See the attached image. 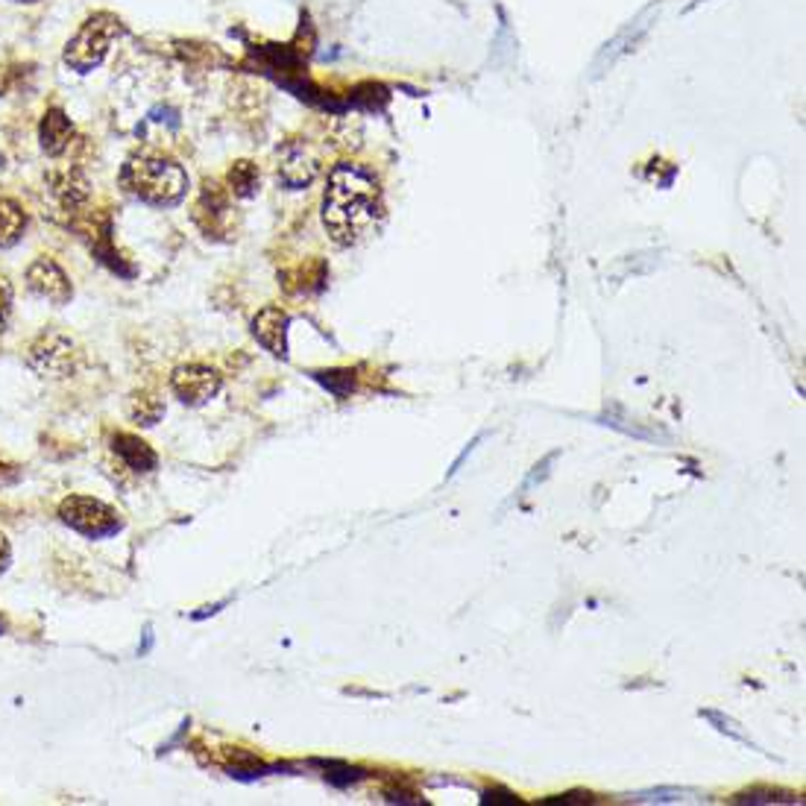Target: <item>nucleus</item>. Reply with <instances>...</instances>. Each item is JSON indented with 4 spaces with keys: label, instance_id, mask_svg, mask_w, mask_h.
I'll use <instances>...</instances> for the list:
<instances>
[{
    "label": "nucleus",
    "instance_id": "obj_1",
    "mask_svg": "<svg viewBox=\"0 0 806 806\" xmlns=\"http://www.w3.org/2000/svg\"><path fill=\"white\" fill-rule=\"evenodd\" d=\"M385 218L378 179L364 165L341 162L332 167L323 191V227L338 246H355Z\"/></svg>",
    "mask_w": 806,
    "mask_h": 806
},
{
    "label": "nucleus",
    "instance_id": "obj_23",
    "mask_svg": "<svg viewBox=\"0 0 806 806\" xmlns=\"http://www.w3.org/2000/svg\"><path fill=\"white\" fill-rule=\"evenodd\" d=\"M3 91H7V70L0 68V95H3Z\"/></svg>",
    "mask_w": 806,
    "mask_h": 806
},
{
    "label": "nucleus",
    "instance_id": "obj_21",
    "mask_svg": "<svg viewBox=\"0 0 806 806\" xmlns=\"http://www.w3.org/2000/svg\"><path fill=\"white\" fill-rule=\"evenodd\" d=\"M739 801H751V804H774V801H790V798H777V792H763V795H760V792H751V795H742Z\"/></svg>",
    "mask_w": 806,
    "mask_h": 806
},
{
    "label": "nucleus",
    "instance_id": "obj_14",
    "mask_svg": "<svg viewBox=\"0 0 806 806\" xmlns=\"http://www.w3.org/2000/svg\"><path fill=\"white\" fill-rule=\"evenodd\" d=\"M126 411H130L132 420L141 422V426H156V422L162 420V413H165V405H162V399H158L156 394L141 390V394L130 396Z\"/></svg>",
    "mask_w": 806,
    "mask_h": 806
},
{
    "label": "nucleus",
    "instance_id": "obj_13",
    "mask_svg": "<svg viewBox=\"0 0 806 806\" xmlns=\"http://www.w3.org/2000/svg\"><path fill=\"white\" fill-rule=\"evenodd\" d=\"M26 229V214L15 200L0 194V250H9L21 241Z\"/></svg>",
    "mask_w": 806,
    "mask_h": 806
},
{
    "label": "nucleus",
    "instance_id": "obj_10",
    "mask_svg": "<svg viewBox=\"0 0 806 806\" xmlns=\"http://www.w3.org/2000/svg\"><path fill=\"white\" fill-rule=\"evenodd\" d=\"M74 141H77V126H74V121L62 112L59 106L47 109L42 123H38V144H42L44 153L51 158H62L70 147H74Z\"/></svg>",
    "mask_w": 806,
    "mask_h": 806
},
{
    "label": "nucleus",
    "instance_id": "obj_12",
    "mask_svg": "<svg viewBox=\"0 0 806 806\" xmlns=\"http://www.w3.org/2000/svg\"><path fill=\"white\" fill-rule=\"evenodd\" d=\"M114 455L121 457L123 464L130 466L132 473H153L158 464V457L156 452L144 443L141 438H135V434H118L114 438Z\"/></svg>",
    "mask_w": 806,
    "mask_h": 806
},
{
    "label": "nucleus",
    "instance_id": "obj_15",
    "mask_svg": "<svg viewBox=\"0 0 806 806\" xmlns=\"http://www.w3.org/2000/svg\"><path fill=\"white\" fill-rule=\"evenodd\" d=\"M258 183H262V176H258V167L253 162H235L229 170V185L238 197H253L258 191Z\"/></svg>",
    "mask_w": 806,
    "mask_h": 806
},
{
    "label": "nucleus",
    "instance_id": "obj_2",
    "mask_svg": "<svg viewBox=\"0 0 806 806\" xmlns=\"http://www.w3.org/2000/svg\"><path fill=\"white\" fill-rule=\"evenodd\" d=\"M123 191L132 194L135 200L156 206V209H170L188 194V174L185 167L170 156L158 153H139L126 158L121 170Z\"/></svg>",
    "mask_w": 806,
    "mask_h": 806
},
{
    "label": "nucleus",
    "instance_id": "obj_9",
    "mask_svg": "<svg viewBox=\"0 0 806 806\" xmlns=\"http://www.w3.org/2000/svg\"><path fill=\"white\" fill-rule=\"evenodd\" d=\"M290 314L279 306L262 308L253 320V338L276 358H288Z\"/></svg>",
    "mask_w": 806,
    "mask_h": 806
},
{
    "label": "nucleus",
    "instance_id": "obj_8",
    "mask_svg": "<svg viewBox=\"0 0 806 806\" xmlns=\"http://www.w3.org/2000/svg\"><path fill=\"white\" fill-rule=\"evenodd\" d=\"M47 191L59 209L79 211L91 197V183L77 165H65L47 174Z\"/></svg>",
    "mask_w": 806,
    "mask_h": 806
},
{
    "label": "nucleus",
    "instance_id": "obj_7",
    "mask_svg": "<svg viewBox=\"0 0 806 806\" xmlns=\"http://www.w3.org/2000/svg\"><path fill=\"white\" fill-rule=\"evenodd\" d=\"M26 288L33 290L35 297L53 302V306H65L74 297V288H70V279L65 276V270L53 258H47V255L35 258L26 267Z\"/></svg>",
    "mask_w": 806,
    "mask_h": 806
},
{
    "label": "nucleus",
    "instance_id": "obj_19",
    "mask_svg": "<svg viewBox=\"0 0 806 806\" xmlns=\"http://www.w3.org/2000/svg\"><path fill=\"white\" fill-rule=\"evenodd\" d=\"M12 299H15L12 281H9L7 276H0V323L12 314Z\"/></svg>",
    "mask_w": 806,
    "mask_h": 806
},
{
    "label": "nucleus",
    "instance_id": "obj_22",
    "mask_svg": "<svg viewBox=\"0 0 806 806\" xmlns=\"http://www.w3.org/2000/svg\"><path fill=\"white\" fill-rule=\"evenodd\" d=\"M9 557H12V552H9L7 537L0 534V572H3V570H7V566H9Z\"/></svg>",
    "mask_w": 806,
    "mask_h": 806
},
{
    "label": "nucleus",
    "instance_id": "obj_16",
    "mask_svg": "<svg viewBox=\"0 0 806 806\" xmlns=\"http://www.w3.org/2000/svg\"><path fill=\"white\" fill-rule=\"evenodd\" d=\"M314 378L325 390H332L334 396H346L355 390V373L352 369H323V373H314Z\"/></svg>",
    "mask_w": 806,
    "mask_h": 806
},
{
    "label": "nucleus",
    "instance_id": "obj_5",
    "mask_svg": "<svg viewBox=\"0 0 806 806\" xmlns=\"http://www.w3.org/2000/svg\"><path fill=\"white\" fill-rule=\"evenodd\" d=\"M26 364L44 378H65L77 367V350L59 332H42L26 350Z\"/></svg>",
    "mask_w": 806,
    "mask_h": 806
},
{
    "label": "nucleus",
    "instance_id": "obj_18",
    "mask_svg": "<svg viewBox=\"0 0 806 806\" xmlns=\"http://www.w3.org/2000/svg\"><path fill=\"white\" fill-rule=\"evenodd\" d=\"M702 716H704V719H710L713 725L721 730V733H728V737H733V739H739V742L751 746V737H746V733L739 730V725L733 719H725V716H719V713H713V710H704Z\"/></svg>",
    "mask_w": 806,
    "mask_h": 806
},
{
    "label": "nucleus",
    "instance_id": "obj_3",
    "mask_svg": "<svg viewBox=\"0 0 806 806\" xmlns=\"http://www.w3.org/2000/svg\"><path fill=\"white\" fill-rule=\"evenodd\" d=\"M123 33L121 18L112 15V12H95L88 15L79 30L68 38L65 44V53H62V62L65 68H70L74 74H91L95 68H100L112 51L114 38Z\"/></svg>",
    "mask_w": 806,
    "mask_h": 806
},
{
    "label": "nucleus",
    "instance_id": "obj_11",
    "mask_svg": "<svg viewBox=\"0 0 806 806\" xmlns=\"http://www.w3.org/2000/svg\"><path fill=\"white\" fill-rule=\"evenodd\" d=\"M317 156L306 144H288L279 156V183L288 185L290 191H302L314 183Z\"/></svg>",
    "mask_w": 806,
    "mask_h": 806
},
{
    "label": "nucleus",
    "instance_id": "obj_4",
    "mask_svg": "<svg viewBox=\"0 0 806 806\" xmlns=\"http://www.w3.org/2000/svg\"><path fill=\"white\" fill-rule=\"evenodd\" d=\"M59 517L65 526H70L79 534L91 537V540H103L121 531V517L118 510L109 508L106 501L88 499V496H70L59 505Z\"/></svg>",
    "mask_w": 806,
    "mask_h": 806
},
{
    "label": "nucleus",
    "instance_id": "obj_17",
    "mask_svg": "<svg viewBox=\"0 0 806 806\" xmlns=\"http://www.w3.org/2000/svg\"><path fill=\"white\" fill-rule=\"evenodd\" d=\"M689 795L695 792L689 790H649L633 795V804H681V801H689Z\"/></svg>",
    "mask_w": 806,
    "mask_h": 806
},
{
    "label": "nucleus",
    "instance_id": "obj_6",
    "mask_svg": "<svg viewBox=\"0 0 806 806\" xmlns=\"http://www.w3.org/2000/svg\"><path fill=\"white\" fill-rule=\"evenodd\" d=\"M223 376L206 364H183L170 373V390L183 405H206L220 394Z\"/></svg>",
    "mask_w": 806,
    "mask_h": 806
},
{
    "label": "nucleus",
    "instance_id": "obj_25",
    "mask_svg": "<svg viewBox=\"0 0 806 806\" xmlns=\"http://www.w3.org/2000/svg\"><path fill=\"white\" fill-rule=\"evenodd\" d=\"M0 633H3V619H0Z\"/></svg>",
    "mask_w": 806,
    "mask_h": 806
},
{
    "label": "nucleus",
    "instance_id": "obj_20",
    "mask_svg": "<svg viewBox=\"0 0 806 806\" xmlns=\"http://www.w3.org/2000/svg\"><path fill=\"white\" fill-rule=\"evenodd\" d=\"M482 804H519V798L514 792H505V790H496V792H484Z\"/></svg>",
    "mask_w": 806,
    "mask_h": 806
},
{
    "label": "nucleus",
    "instance_id": "obj_24",
    "mask_svg": "<svg viewBox=\"0 0 806 806\" xmlns=\"http://www.w3.org/2000/svg\"><path fill=\"white\" fill-rule=\"evenodd\" d=\"M12 3H38V0H12Z\"/></svg>",
    "mask_w": 806,
    "mask_h": 806
}]
</instances>
